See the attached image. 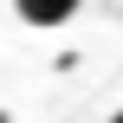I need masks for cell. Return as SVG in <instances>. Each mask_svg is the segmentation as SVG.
I'll return each instance as SVG.
<instances>
[{
	"mask_svg": "<svg viewBox=\"0 0 123 123\" xmlns=\"http://www.w3.org/2000/svg\"><path fill=\"white\" fill-rule=\"evenodd\" d=\"M78 6H84V0H13V13H19L26 26H39V32H52V26L78 19Z\"/></svg>",
	"mask_w": 123,
	"mask_h": 123,
	"instance_id": "obj_1",
	"label": "cell"
},
{
	"mask_svg": "<svg viewBox=\"0 0 123 123\" xmlns=\"http://www.w3.org/2000/svg\"><path fill=\"white\" fill-rule=\"evenodd\" d=\"M0 123H6V110H0Z\"/></svg>",
	"mask_w": 123,
	"mask_h": 123,
	"instance_id": "obj_3",
	"label": "cell"
},
{
	"mask_svg": "<svg viewBox=\"0 0 123 123\" xmlns=\"http://www.w3.org/2000/svg\"><path fill=\"white\" fill-rule=\"evenodd\" d=\"M110 123H123V110H117V117H110Z\"/></svg>",
	"mask_w": 123,
	"mask_h": 123,
	"instance_id": "obj_2",
	"label": "cell"
}]
</instances>
